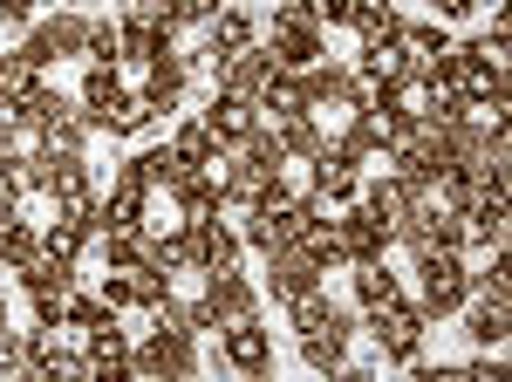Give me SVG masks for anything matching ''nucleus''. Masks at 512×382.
<instances>
[{"instance_id":"obj_1","label":"nucleus","mask_w":512,"mask_h":382,"mask_svg":"<svg viewBox=\"0 0 512 382\" xmlns=\"http://www.w3.org/2000/svg\"><path fill=\"white\" fill-rule=\"evenodd\" d=\"M267 55H274V69H287V76L315 69V62H321V14H315V0H280L274 28H267Z\"/></svg>"},{"instance_id":"obj_2","label":"nucleus","mask_w":512,"mask_h":382,"mask_svg":"<svg viewBox=\"0 0 512 382\" xmlns=\"http://www.w3.org/2000/svg\"><path fill=\"white\" fill-rule=\"evenodd\" d=\"M21 287H28V301H35L41 328H62V307H69V294H76V267L55 260V253H35V260L21 267Z\"/></svg>"},{"instance_id":"obj_3","label":"nucleus","mask_w":512,"mask_h":382,"mask_svg":"<svg viewBox=\"0 0 512 382\" xmlns=\"http://www.w3.org/2000/svg\"><path fill=\"white\" fill-rule=\"evenodd\" d=\"M130 369H137V376H192V369H198L192 328H185V321H158L151 342L130 348Z\"/></svg>"},{"instance_id":"obj_4","label":"nucleus","mask_w":512,"mask_h":382,"mask_svg":"<svg viewBox=\"0 0 512 382\" xmlns=\"http://www.w3.org/2000/svg\"><path fill=\"white\" fill-rule=\"evenodd\" d=\"M458 301H465V260H458L451 246L417 253V307H424V314H451Z\"/></svg>"},{"instance_id":"obj_5","label":"nucleus","mask_w":512,"mask_h":382,"mask_svg":"<svg viewBox=\"0 0 512 382\" xmlns=\"http://www.w3.org/2000/svg\"><path fill=\"white\" fill-rule=\"evenodd\" d=\"M82 48H89V21H82V14H55V21H35V28H28V41H21L14 55H28L35 69H48V62L82 55Z\"/></svg>"},{"instance_id":"obj_6","label":"nucleus","mask_w":512,"mask_h":382,"mask_svg":"<svg viewBox=\"0 0 512 382\" xmlns=\"http://www.w3.org/2000/svg\"><path fill=\"white\" fill-rule=\"evenodd\" d=\"M424 307L417 301H396V307H383V314H369V335L383 342V355L390 362H417V342H424Z\"/></svg>"},{"instance_id":"obj_7","label":"nucleus","mask_w":512,"mask_h":382,"mask_svg":"<svg viewBox=\"0 0 512 382\" xmlns=\"http://www.w3.org/2000/svg\"><path fill=\"white\" fill-rule=\"evenodd\" d=\"M185 253H192V273H219V267H239V232L212 219H185Z\"/></svg>"},{"instance_id":"obj_8","label":"nucleus","mask_w":512,"mask_h":382,"mask_svg":"<svg viewBox=\"0 0 512 382\" xmlns=\"http://www.w3.org/2000/svg\"><path fill=\"white\" fill-rule=\"evenodd\" d=\"M205 314H212V328H226V321H246L253 314V280L239 267H219V273H205Z\"/></svg>"},{"instance_id":"obj_9","label":"nucleus","mask_w":512,"mask_h":382,"mask_svg":"<svg viewBox=\"0 0 512 382\" xmlns=\"http://www.w3.org/2000/svg\"><path fill=\"white\" fill-rule=\"evenodd\" d=\"M219 355H226L233 369H246V376H260V369L274 362V335H267L253 314H246V321H226V328H219Z\"/></svg>"},{"instance_id":"obj_10","label":"nucleus","mask_w":512,"mask_h":382,"mask_svg":"<svg viewBox=\"0 0 512 382\" xmlns=\"http://www.w3.org/2000/svg\"><path fill=\"white\" fill-rule=\"evenodd\" d=\"M212 69H219V96H260V82L274 76V55L253 41L239 55H212Z\"/></svg>"},{"instance_id":"obj_11","label":"nucleus","mask_w":512,"mask_h":382,"mask_svg":"<svg viewBox=\"0 0 512 382\" xmlns=\"http://www.w3.org/2000/svg\"><path fill=\"white\" fill-rule=\"evenodd\" d=\"M198 123H205V130H212V137H219V144L233 151L239 137H246V130L260 123V103H253V96H219V89H212V103L198 110Z\"/></svg>"},{"instance_id":"obj_12","label":"nucleus","mask_w":512,"mask_h":382,"mask_svg":"<svg viewBox=\"0 0 512 382\" xmlns=\"http://www.w3.org/2000/svg\"><path fill=\"white\" fill-rule=\"evenodd\" d=\"M335 232H342V253H349V267H362V260H383V253H390V226H383L369 205H355L349 219H335Z\"/></svg>"},{"instance_id":"obj_13","label":"nucleus","mask_w":512,"mask_h":382,"mask_svg":"<svg viewBox=\"0 0 512 382\" xmlns=\"http://www.w3.org/2000/svg\"><path fill=\"white\" fill-rule=\"evenodd\" d=\"M308 164H315V191L328 198V205H349L355 191H362V178H355V164H362V157H349L342 144H321Z\"/></svg>"},{"instance_id":"obj_14","label":"nucleus","mask_w":512,"mask_h":382,"mask_svg":"<svg viewBox=\"0 0 512 382\" xmlns=\"http://www.w3.org/2000/svg\"><path fill=\"white\" fill-rule=\"evenodd\" d=\"M267 260H274V267H267L274 273V301H301L308 287H321V267L301 253V246H274Z\"/></svg>"},{"instance_id":"obj_15","label":"nucleus","mask_w":512,"mask_h":382,"mask_svg":"<svg viewBox=\"0 0 512 382\" xmlns=\"http://www.w3.org/2000/svg\"><path fill=\"white\" fill-rule=\"evenodd\" d=\"M185 76H192V62H178V55H151V69H144V103L151 110H178V96H185Z\"/></svg>"},{"instance_id":"obj_16","label":"nucleus","mask_w":512,"mask_h":382,"mask_svg":"<svg viewBox=\"0 0 512 382\" xmlns=\"http://www.w3.org/2000/svg\"><path fill=\"white\" fill-rule=\"evenodd\" d=\"M465 239H472V246H506V191H472V205H465Z\"/></svg>"},{"instance_id":"obj_17","label":"nucleus","mask_w":512,"mask_h":382,"mask_svg":"<svg viewBox=\"0 0 512 382\" xmlns=\"http://www.w3.org/2000/svg\"><path fill=\"white\" fill-rule=\"evenodd\" d=\"M144 219H151V205H144V191L137 185H123L117 178V191L96 205V232H144Z\"/></svg>"},{"instance_id":"obj_18","label":"nucleus","mask_w":512,"mask_h":382,"mask_svg":"<svg viewBox=\"0 0 512 382\" xmlns=\"http://www.w3.org/2000/svg\"><path fill=\"white\" fill-rule=\"evenodd\" d=\"M349 28L362 35V48H396V41H403V14H396L390 0H362Z\"/></svg>"},{"instance_id":"obj_19","label":"nucleus","mask_w":512,"mask_h":382,"mask_svg":"<svg viewBox=\"0 0 512 382\" xmlns=\"http://www.w3.org/2000/svg\"><path fill=\"white\" fill-rule=\"evenodd\" d=\"M123 369H130V342H123L117 321H103V328H89V376L117 382Z\"/></svg>"},{"instance_id":"obj_20","label":"nucleus","mask_w":512,"mask_h":382,"mask_svg":"<svg viewBox=\"0 0 512 382\" xmlns=\"http://www.w3.org/2000/svg\"><path fill=\"white\" fill-rule=\"evenodd\" d=\"M396 301H403L396 273L383 267V260H362V267H355V307H362V314H383V307H396Z\"/></svg>"},{"instance_id":"obj_21","label":"nucleus","mask_w":512,"mask_h":382,"mask_svg":"<svg viewBox=\"0 0 512 382\" xmlns=\"http://www.w3.org/2000/svg\"><path fill=\"white\" fill-rule=\"evenodd\" d=\"M362 205H369V212H376V219H383V226L396 232V219H403V212H417V191L403 185V178H396V171H383V178H376V185L362 191Z\"/></svg>"},{"instance_id":"obj_22","label":"nucleus","mask_w":512,"mask_h":382,"mask_svg":"<svg viewBox=\"0 0 512 382\" xmlns=\"http://www.w3.org/2000/svg\"><path fill=\"white\" fill-rule=\"evenodd\" d=\"M239 48H253V21L239 7H219L205 21V55H239Z\"/></svg>"},{"instance_id":"obj_23","label":"nucleus","mask_w":512,"mask_h":382,"mask_svg":"<svg viewBox=\"0 0 512 382\" xmlns=\"http://www.w3.org/2000/svg\"><path fill=\"white\" fill-rule=\"evenodd\" d=\"M478 348H506V335H512V307L499 301V294H478V307H472V328H465Z\"/></svg>"},{"instance_id":"obj_24","label":"nucleus","mask_w":512,"mask_h":382,"mask_svg":"<svg viewBox=\"0 0 512 382\" xmlns=\"http://www.w3.org/2000/svg\"><path fill=\"white\" fill-rule=\"evenodd\" d=\"M117 96H123V76H117V62H89V69H82V116H89V123H96V116L110 110Z\"/></svg>"},{"instance_id":"obj_25","label":"nucleus","mask_w":512,"mask_h":382,"mask_svg":"<svg viewBox=\"0 0 512 382\" xmlns=\"http://www.w3.org/2000/svg\"><path fill=\"white\" fill-rule=\"evenodd\" d=\"M178 171H192V164H178V157H171V144H164V151H137V157H130V164H123V185L151 191V185H171Z\"/></svg>"},{"instance_id":"obj_26","label":"nucleus","mask_w":512,"mask_h":382,"mask_svg":"<svg viewBox=\"0 0 512 382\" xmlns=\"http://www.w3.org/2000/svg\"><path fill=\"white\" fill-rule=\"evenodd\" d=\"M349 321H335V328H315V335H301V362L308 369H342V355H349Z\"/></svg>"},{"instance_id":"obj_27","label":"nucleus","mask_w":512,"mask_h":382,"mask_svg":"<svg viewBox=\"0 0 512 382\" xmlns=\"http://www.w3.org/2000/svg\"><path fill=\"white\" fill-rule=\"evenodd\" d=\"M151 103H144V96H137V89H123L117 103H110V110L96 116V130H110V137H137V130H144V123H151Z\"/></svg>"},{"instance_id":"obj_28","label":"nucleus","mask_w":512,"mask_h":382,"mask_svg":"<svg viewBox=\"0 0 512 382\" xmlns=\"http://www.w3.org/2000/svg\"><path fill=\"white\" fill-rule=\"evenodd\" d=\"M41 253V232L35 226H21V219H0V267L7 273H21L28 260Z\"/></svg>"},{"instance_id":"obj_29","label":"nucleus","mask_w":512,"mask_h":382,"mask_svg":"<svg viewBox=\"0 0 512 382\" xmlns=\"http://www.w3.org/2000/svg\"><path fill=\"white\" fill-rule=\"evenodd\" d=\"M171 157H178V164H212V157H226V144H219V137H212V130H205V123H185V130H178V144H171Z\"/></svg>"},{"instance_id":"obj_30","label":"nucleus","mask_w":512,"mask_h":382,"mask_svg":"<svg viewBox=\"0 0 512 382\" xmlns=\"http://www.w3.org/2000/svg\"><path fill=\"white\" fill-rule=\"evenodd\" d=\"M82 246H89V226H82V219H69V212H55V226L41 232V253H55V260H69V267H76Z\"/></svg>"},{"instance_id":"obj_31","label":"nucleus","mask_w":512,"mask_h":382,"mask_svg":"<svg viewBox=\"0 0 512 382\" xmlns=\"http://www.w3.org/2000/svg\"><path fill=\"white\" fill-rule=\"evenodd\" d=\"M287 307H294V328H301V335H315V328H335V321H349V314H342V307L328 301L321 287H308L301 301H287Z\"/></svg>"},{"instance_id":"obj_32","label":"nucleus","mask_w":512,"mask_h":382,"mask_svg":"<svg viewBox=\"0 0 512 382\" xmlns=\"http://www.w3.org/2000/svg\"><path fill=\"white\" fill-rule=\"evenodd\" d=\"M274 137H280V151H287V157H315L321 144H328V137L315 130V110H308V116H287V123H274Z\"/></svg>"},{"instance_id":"obj_33","label":"nucleus","mask_w":512,"mask_h":382,"mask_svg":"<svg viewBox=\"0 0 512 382\" xmlns=\"http://www.w3.org/2000/svg\"><path fill=\"white\" fill-rule=\"evenodd\" d=\"M41 69L28 55H0V103H21V96H35Z\"/></svg>"},{"instance_id":"obj_34","label":"nucleus","mask_w":512,"mask_h":382,"mask_svg":"<svg viewBox=\"0 0 512 382\" xmlns=\"http://www.w3.org/2000/svg\"><path fill=\"white\" fill-rule=\"evenodd\" d=\"M103 321H117V307L103 301V294H69V307H62V328H103Z\"/></svg>"},{"instance_id":"obj_35","label":"nucleus","mask_w":512,"mask_h":382,"mask_svg":"<svg viewBox=\"0 0 512 382\" xmlns=\"http://www.w3.org/2000/svg\"><path fill=\"white\" fill-rule=\"evenodd\" d=\"M144 253H151L144 232H103V260L110 267H144Z\"/></svg>"},{"instance_id":"obj_36","label":"nucleus","mask_w":512,"mask_h":382,"mask_svg":"<svg viewBox=\"0 0 512 382\" xmlns=\"http://www.w3.org/2000/svg\"><path fill=\"white\" fill-rule=\"evenodd\" d=\"M89 62H123V48H117V28L110 21H89V48H82Z\"/></svg>"},{"instance_id":"obj_37","label":"nucleus","mask_w":512,"mask_h":382,"mask_svg":"<svg viewBox=\"0 0 512 382\" xmlns=\"http://www.w3.org/2000/svg\"><path fill=\"white\" fill-rule=\"evenodd\" d=\"M355 7H362V0H315V14L328 21V28H342V21H355Z\"/></svg>"},{"instance_id":"obj_38","label":"nucleus","mask_w":512,"mask_h":382,"mask_svg":"<svg viewBox=\"0 0 512 382\" xmlns=\"http://www.w3.org/2000/svg\"><path fill=\"white\" fill-rule=\"evenodd\" d=\"M0 21H35V0H0Z\"/></svg>"},{"instance_id":"obj_39","label":"nucleus","mask_w":512,"mask_h":382,"mask_svg":"<svg viewBox=\"0 0 512 382\" xmlns=\"http://www.w3.org/2000/svg\"><path fill=\"white\" fill-rule=\"evenodd\" d=\"M472 7H478V0H437V14H444V21H465Z\"/></svg>"},{"instance_id":"obj_40","label":"nucleus","mask_w":512,"mask_h":382,"mask_svg":"<svg viewBox=\"0 0 512 382\" xmlns=\"http://www.w3.org/2000/svg\"><path fill=\"white\" fill-rule=\"evenodd\" d=\"M0 328H7V294H0Z\"/></svg>"},{"instance_id":"obj_41","label":"nucleus","mask_w":512,"mask_h":382,"mask_svg":"<svg viewBox=\"0 0 512 382\" xmlns=\"http://www.w3.org/2000/svg\"><path fill=\"white\" fill-rule=\"evenodd\" d=\"M123 7H137V0H123Z\"/></svg>"}]
</instances>
